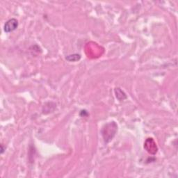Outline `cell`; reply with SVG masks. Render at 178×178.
I'll use <instances>...</instances> for the list:
<instances>
[{
	"label": "cell",
	"instance_id": "6da1fadb",
	"mask_svg": "<svg viewBox=\"0 0 178 178\" xmlns=\"http://www.w3.org/2000/svg\"><path fill=\"white\" fill-rule=\"evenodd\" d=\"M118 126L115 122H110L103 127L102 130V134L105 143H109L113 139L116 134Z\"/></svg>",
	"mask_w": 178,
	"mask_h": 178
},
{
	"label": "cell",
	"instance_id": "7a4b0ae2",
	"mask_svg": "<svg viewBox=\"0 0 178 178\" xmlns=\"http://www.w3.org/2000/svg\"><path fill=\"white\" fill-rule=\"evenodd\" d=\"M18 27V21L15 19V18H12V19L8 20L7 23H5L4 29V32L7 33H10L11 32H13Z\"/></svg>",
	"mask_w": 178,
	"mask_h": 178
},
{
	"label": "cell",
	"instance_id": "3957f363",
	"mask_svg": "<svg viewBox=\"0 0 178 178\" xmlns=\"http://www.w3.org/2000/svg\"><path fill=\"white\" fill-rule=\"evenodd\" d=\"M150 145H149L148 143H145L144 148L146 149V150L148 151L149 153H151V154H155V153L157 152V145H156V143H155V141L153 140L152 139H150Z\"/></svg>",
	"mask_w": 178,
	"mask_h": 178
},
{
	"label": "cell",
	"instance_id": "277c9868",
	"mask_svg": "<svg viewBox=\"0 0 178 178\" xmlns=\"http://www.w3.org/2000/svg\"><path fill=\"white\" fill-rule=\"evenodd\" d=\"M115 96H116V98L118 100L122 101L127 98L126 94L120 88L115 89Z\"/></svg>",
	"mask_w": 178,
	"mask_h": 178
},
{
	"label": "cell",
	"instance_id": "5b68a950",
	"mask_svg": "<svg viewBox=\"0 0 178 178\" xmlns=\"http://www.w3.org/2000/svg\"><path fill=\"white\" fill-rule=\"evenodd\" d=\"M81 58V56L79 54H71L68 56L66 57V59L68 61H69L70 62L73 61V62H75L79 61V59Z\"/></svg>",
	"mask_w": 178,
	"mask_h": 178
}]
</instances>
